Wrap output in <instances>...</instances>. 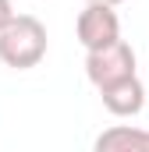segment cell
I'll use <instances>...</instances> for the list:
<instances>
[{
    "instance_id": "4",
    "label": "cell",
    "mask_w": 149,
    "mask_h": 152,
    "mask_svg": "<svg viewBox=\"0 0 149 152\" xmlns=\"http://www.w3.org/2000/svg\"><path fill=\"white\" fill-rule=\"evenodd\" d=\"M100 99L114 117H135L146 106V85L139 81V75L121 78V81L107 85V88H100Z\"/></svg>"
},
{
    "instance_id": "3",
    "label": "cell",
    "mask_w": 149,
    "mask_h": 152,
    "mask_svg": "<svg viewBox=\"0 0 149 152\" xmlns=\"http://www.w3.org/2000/svg\"><path fill=\"white\" fill-rule=\"evenodd\" d=\"M85 75H89V81L96 88H107L114 81H121V78H131L135 75V50L121 39V42L107 46V50L85 53Z\"/></svg>"
},
{
    "instance_id": "1",
    "label": "cell",
    "mask_w": 149,
    "mask_h": 152,
    "mask_svg": "<svg viewBox=\"0 0 149 152\" xmlns=\"http://www.w3.org/2000/svg\"><path fill=\"white\" fill-rule=\"evenodd\" d=\"M46 57V25L36 14H18L0 32V60L14 71H29Z\"/></svg>"
},
{
    "instance_id": "7",
    "label": "cell",
    "mask_w": 149,
    "mask_h": 152,
    "mask_svg": "<svg viewBox=\"0 0 149 152\" xmlns=\"http://www.w3.org/2000/svg\"><path fill=\"white\" fill-rule=\"evenodd\" d=\"M85 4H103V7H117V4H124V0H85Z\"/></svg>"
},
{
    "instance_id": "5",
    "label": "cell",
    "mask_w": 149,
    "mask_h": 152,
    "mask_svg": "<svg viewBox=\"0 0 149 152\" xmlns=\"http://www.w3.org/2000/svg\"><path fill=\"white\" fill-rule=\"evenodd\" d=\"M92 152H149V131L131 127V124H114L107 131H100Z\"/></svg>"
},
{
    "instance_id": "6",
    "label": "cell",
    "mask_w": 149,
    "mask_h": 152,
    "mask_svg": "<svg viewBox=\"0 0 149 152\" xmlns=\"http://www.w3.org/2000/svg\"><path fill=\"white\" fill-rule=\"evenodd\" d=\"M14 18H18V14H14V7H11V0H0V32H4V28H7V25L14 21Z\"/></svg>"
},
{
    "instance_id": "2",
    "label": "cell",
    "mask_w": 149,
    "mask_h": 152,
    "mask_svg": "<svg viewBox=\"0 0 149 152\" xmlns=\"http://www.w3.org/2000/svg\"><path fill=\"white\" fill-rule=\"evenodd\" d=\"M74 32H78V42L85 46V53L107 50L114 42H121V18H117L114 7L85 4V11H82L78 21H74Z\"/></svg>"
}]
</instances>
